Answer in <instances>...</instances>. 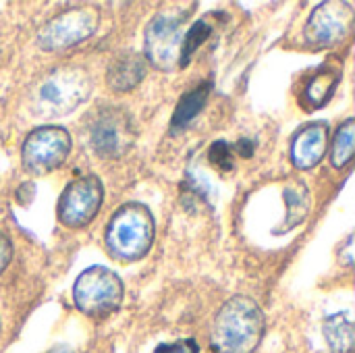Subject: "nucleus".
<instances>
[{"mask_svg":"<svg viewBox=\"0 0 355 353\" xmlns=\"http://www.w3.org/2000/svg\"><path fill=\"white\" fill-rule=\"evenodd\" d=\"M339 73L333 71V69H322L318 71L306 85V100H308V106L312 108H320L324 106L333 94H335V87L339 83Z\"/></svg>","mask_w":355,"mask_h":353,"instance_id":"obj_16","label":"nucleus"},{"mask_svg":"<svg viewBox=\"0 0 355 353\" xmlns=\"http://www.w3.org/2000/svg\"><path fill=\"white\" fill-rule=\"evenodd\" d=\"M285 202H287V218L283 223L285 229L297 227L310 212L312 200H310V189L302 181H293L285 187Z\"/></svg>","mask_w":355,"mask_h":353,"instance_id":"obj_15","label":"nucleus"},{"mask_svg":"<svg viewBox=\"0 0 355 353\" xmlns=\"http://www.w3.org/2000/svg\"><path fill=\"white\" fill-rule=\"evenodd\" d=\"M210 160L220 171H229L233 166V150H231V146L227 141H216L210 148Z\"/></svg>","mask_w":355,"mask_h":353,"instance_id":"obj_19","label":"nucleus"},{"mask_svg":"<svg viewBox=\"0 0 355 353\" xmlns=\"http://www.w3.org/2000/svg\"><path fill=\"white\" fill-rule=\"evenodd\" d=\"M10 256H12V246H10V239L0 231V273L8 266L10 262Z\"/></svg>","mask_w":355,"mask_h":353,"instance_id":"obj_21","label":"nucleus"},{"mask_svg":"<svg viewBox=\"0 0 355 353\" xmlns=\"http://www.w3.org/2000/svg\"><path fill=\"white\" fill-rule=\"evenodd\" d=\"M196 4H175L152 17L146 27V60H150L160 71H173L181 60V44L185 35V25L193 12Z\"/></svg>","mask_w":355,"mask_h":353,"instance_id":"obj_4","label":"nucleus"},{"mask_svg":"<svg viewBox=\"0 0 355 353\" xmlns=\"http://www.w3.org/2000/svg\"><path fill=\"white\" fill-rule=\"evenodd\" d=\"M354 27V6L349 2L329 0L318 4L308 23L306 40L316 48H329L343 42Z\"/></svg>","mask_w":355,"mask_h":353,"instance_id":"obj_10","label":"nucleus"},{"mask_svg":"<svg viewBox=\"0 0 355 353\" xmlns=\"http://www.w3.org/2000/svg\"><path fill=\"white\" fill-rule=\"evenodd\" d=\"M322 333L327 337V343L333 353H352L354 352L355 333L354 322L347 312L329 316L322 325Z\"/></svg>","mask_w":355,"mask_h":353,"instance_id":"obj_14","label":"nucleus"},{"mask_svg":"<svg viewBox=\"0 0 355 353\" xmlns=\"http://www.w3.org/2000/svg\"><path fill=\"white\" fill-rule=\"evenodd\" d=\"M104 200L102 181L96 175H85L69 183L58 200L56 214L60 225L69 229H81L89 225Z\"/></svg>","mask_w":355,"mask_h":353,"instance_id":"obj_8","label":"nucleus"},{"mask_svg":"<svg viewBox=\"0 0 355 353\" xmlns=\"http://www.w3.org/2000/svg\"><path fill=\"white\" fill-rule=\"evenodd\" d=\"M71 152V135L67 129L46 125L33 129L21 148L23 166L33 175H46L58 169Z\"/></svg>","mask_w":355,"mask_h":353,"instance_id":"obj_6","label":"nucleus"},{"mask_svg":"<svg viewBox=\"0 0 355 353\" xmlns=\"http://www.w3.org/2000/svg\"><path fill=\"white\" fill-rule=\"evenodd\" d=\"M154 353H200V347L193 339H179L173 343H162L158 345Z\"/></svg>","mask_w":355,"mask_h":353,"instance_id":"obj_20","label":"nucleus"},{"mask_svg":"<svg viewBox=\"0 0 355 353\" xmlns=\"http://www.w3.org/2000/svg\"><path fill=\"white\" fill-rule=\"evenodd\" d=\"M355 121L354 119H347L339 131L335 133V141L331 146V160H333V166L337 169H343L352 162L354 158V141H355Z\"/></svg>","mask_w":355,"mask_h":353,"instance_id":"obj_17","label":"nucleus"},{"mask_svg":"<svg viewBox=\"0 0 355 353\" xmlns=\"http://www.w3.org/2000/svg\"><path fill=\"white\" fill-rule=\"evenodd\" d=\"M146 58L137 52H125L116 56L106 73L108 87L112 92H129L146 77Z\"/></svg>","mask_w":355,"mask_h":353,"instance_id":"obj_12","label":"nucleus"},{"mask_svg":"<svg viewBox=\"0 0 355 353\" xmlns=\"http://www.w3.org/2000/svg\"><path fill=\"white\" fill-rule=\"evenodd\" d=\"M92 79L81 67H60L50 71L31 94V108L40 117H62L87 100Z\"/></svg>","mask_w":355,"mask_h":353,"instance_id":"obj_3","label":"nucleus"},{"mask_svg":"<svg viewBox=\"0 0 355 353\" xmlns=\"http://www.w3.org/2000/svg\"><path fill=\"white\" fill-rule=\"evenodd\" d=\"M208 96H210V85L208 83H200L198 87H193L191 92H187L181 100H179V104H177V108H175V112H173V119H171V133H181V131H185L187 127H189V123L200 114V110L206 106V102H208Z\"/></svg>","mask_w":355,"mask_h":353,"instance_id":"obj_13","label":"nucleus"},{"mask_svg":"<svg viewBox=\"0 0 355 353\" xmlns=\"http://www.w3.org/2000/svg\"><path fill=\"white\" fill-rule=\"evenodd\" d=\"M212 33V25L206 21V19H202V21H198V23H193L191 27H189V31L183 35V44H181V60H179V67H185L189 60H191V56H193V52L206 42V37Z\"/></svg>","mask_w":355,"mask_h":353,"instance_id":"obj_18","label":"nucleus"},{"mask_svg":"<svg viewBox=\"0 0 355 353\" xmlns=\"http://www.w3.org/2000/svg\"><path fill=\"white\" fill-rule=\"evenodd\" d=\"M135 127L123 108H102L89 123V144L102 158H119L135 141Z\"/></svg>","mask_w":355,"mask_h":353,"instance_id":"obj_7","label":"nucleus"},{"mask_svg":"<svg viewBox=\"0 0 355 353\" xmlns=\"http://www.w3.org/2000/svg\"><path fill=\"white\" fill-rule=\"evenodd\" d=\"M98 10L92 6L69 8L54 19H50L37 33L40 48L44 50H64L83 40H87L98 27Z\"/></svg>","mask_w":355,"mask_h":353,"instance_id":"obj_9","label":"nucleus"},{"mask_svg":"<svg viewBox=\"0 0 355 353\" xmlns=\"http://www.w3.org/2000/svg\"><path fill=\"white\" fill-rule=\"evenodd\" d=\"M125 298L123 281L104 266L83 270L73 285V300L81 314L89 318H106L114 314Z\"/></svg>","mask_w":355,"mask_h":353,"instance_id":"obj_5","label":"nucleus"},{"mask_svg":"<svg viewBox=\"0 0 355 353\" xmlns=\"http://www.w3.org/2000/svg\"><path fill=\"white\" fill-rule=\"evenodd\" d=\"M252 150H254V144L252 141H237V152L241 154V156H252Z\"/></svg>","mask_w":355,"mask_h":353,"instance_id":"obj_22","label":"nucleus"},{"mask_svg":"<svg viewBox=\"0 0 355 353\" xmlns=\"http://www.w3.org/2000/svg\"><path fill=\"white\" fill-rule=\"evenodd\" d=\"M154 231L156 227L152 212L144 204L129 202L112 214L104 241L112 258L121 262H135L150 252Z\"/></svg>","mask_w":355,"mask_h":353,"instance_id":"obj_2","label":"nucleus"},{"mask_svg":"<svg viewBox=\"0 0 355 353\" xmlns=\"http://www.w3.org/2000/svg\"><path fill=\"white\" fill-rule=\"evenodd\" d=\"M266 329L260 306L245 295H235L216 312L210 347L214 353H254Z\"/></svg>","mask_w":355,"mask_h":353,"instance_id":"obj_1","label":"nucleus"},{"mask_svg":"<svg viewBox=\"0 0 355 353\" xmlns=\"http://www.w3.org/2000/svg\"><path fill=\"white\" fill-rule=\"evenodd\" d=\"M329 150V127L327 123H312L302 127L291 141V162L300 171L314 169L320 164Z\"/></svg>","mask_w":355,"mask_h":353,"instance_id":"obj_11","label":"nucleus"}]
</instances>
